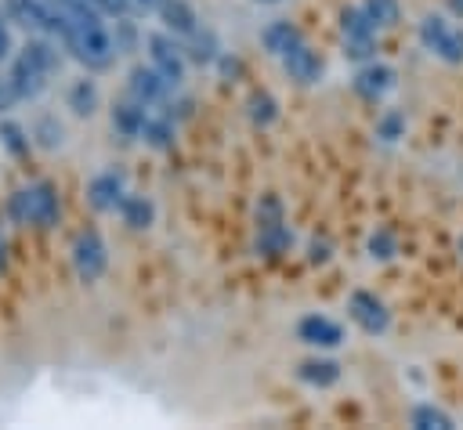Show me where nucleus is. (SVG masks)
<instances>
[{
  "mask_svg": "<svg viewBox=\"0 0 463 430\" xmlns=\"http://www.w3.org/2000/svg\"><path fill=\"white\" fill-rule=\"evenodd\" d=\"M54 69H58V51H54L47 40H29V43L14 54L7 79L14 83L18 98L29 101V98H40V94H43L47 76H51Z\"/></svg>",
  "mask_w": 463,
  "mask_h": 430,
  "instance_id": "f257e3e1",
  "label": "nucleus"
},
{
  "mask_svg": "<svg viewBox=\"0 0 463 430\" xmlns=\"http://www.w3.org/2000/svg\"><path fill=\"white\" fill-rule=\"evenodd\" d=\"M61 43L87 69H105L112 61V54H116L112 36L105 33L101 22H65L61 25Z\"/></svg>",
  "mask_w": 463,
  "mask_h": 430,
  "instance_id": "f03ea898",
  "label": "nucleus"
},
{
  "mask_svg": "<svg viewBox=\"0 0 463 430\" xmlns=\"http://www.w3.org/2000/svg\"><path fill=\"white\" fill-rule=\"evenodd\" d=\"M7 210L14 217V224H36V228H54L58 224V192L51 181H36L29 188H18L11 199H7Z\"/></svg>",
  "mask_w": 463,
  "mask_h": 430,
  "instance_id": "7ed1b4c3",
  "label": "nucleus"
},
{
  "mask_svg": "<svg viewBox=\"0 0 463 430\" xmlns=\"http://www.w3.org/2000/svg\"><path fill=\"white\" fill-rule=\"evenodd\" d=\"M4 14L43 36H61V11L54 0H4Z\"/></svg>",
  "mask_w": 463,
  "mask_h": 430,
  "instance_id": "20e7f679",
  "label": "nucleus"
},
{
  "mask_svg": "<svg viewBox=\"0 0 463 430\" xmlns=\"http://www.w3.org/2000/svg\"><path fill=\"white\" fill-rule=\"evenodd\" d=\"M420 40L430 54H438L441 61L449 65H459L463 61V29H456L452 22H445L441 14H427L420 22Z\"/></svg>",
  "mask_w": 463,
  "mask_h": 430,
  "instance_id": "39448f33",
  "label": "nucleus"
},
{
  "mask_svg": "<svg viewBox=\"0 0 463 430\" xmlns=\"http://www.w3.org/2000/svg\"><path fill=\"white\" fill-rule=\"evenodd\" d=\"M72 267H76V278L80 282H98L109 267V249L101 242V235L94 228L80 231L76 242H72Z\"/></svg>",
  "mask_w": 463,
  "mask_h": 430,
  "instance_id": "423d86ee",
  "label": "nucleus"
},
{
  "mask_svg": "<svg viewBox=\"0 0 463 430\" xmlns=\"http://www.w3.org/2000/svg\"><path fill=\"white\" fill-rule=\"evenodd\" d=\"M145 43H148L152 69H156L170 87H177V83L184 79V51H181V43L170 40V36H163V33H152Z\"/></svg>",
  "mask_w": 463,
  "mask_h": 430,
  "instance_id": "0eeeda50",
  "label": "nucleus"
},
{
  "mask_svg": "<svg viewBox=\"0 0 463 430\" xmlns=\"http://www.w3.org/2000/svg\"><path fill=\"white\" fill-rule=\"evenodd\" d=\"M347 314H351L354 325H358L362 332H369V336H380V332H387V325H391V311L383 307V300H376V296L365 293V289H354V293L347 296Z\"/></svg>",
  "mask_w": 463,
  "mask_h": 430,
  "instance_id": "6e6552de",
  "label": "nucleus"
},
{
  "mask_svg": "<svg viewBox=\"0 0 463 430\" xmlns=\"http://www.w3.org/2000/svg\"><path fill=\"white\" fill-rule=\"evenodd\" d=\"M174 87L148 65H134L130 69V76H127V94L134 98V101H141V105H159V101H166V94H170Z\"/></svg>",
  "mask_w": 463,
  "mask_h": 430,
  "instance_id": "1a4fd4ad",
  "label": "nucleus"
},
{
  "mask_svg": "<svg viewBox=\"0 0 463 430\" xmlns=\"http://www.w3.org/2000/svg\"><path fill=\"white\" fill-rule=\"evenodd\" d=\"M297 340L307 343V347H340L344 343V329L326 314H304L297 322Z\"/></svg>",
  "mask_w": 463,
  "mask_h": 430,
  "instance_id": "9d476101",
  "label": "nucleus"
},
{
  "mask_svg": "<svg viewBox=\"0 0 463 430\" xmlns=\"http://www.w3.org/2000/svg\"><path fill=\"white\" fill-rule=\"evenodd\" d=\"M123 195H127V184H123V173H119V170L98 173V177L87 184V202H90L98 213H109V210H116Z\"/></svg>",
  "mask_w": 463,
  "mask_h": 430,
  "instance_id": "9b49d317",
  "label": "nucleus"
},
{
  "mask_svg": "<svg viewBox=\"0 0 463 430\" xmlns=\"http://www.w3.org/2000/svg\"><path fill=\"white\" fill-rule=\"evenodd\" d=\"M282 65H286V72H289V79H297V83H318V76H322V58H318V51H311L307 43H297L289 54H282Z\"/></svg>",
  "mask_w": 463,
  "mask_h": 430,
  "instance_id": "f8f14e48",
  "label": "nucleus"
},
{
  "mask_svg": "<svg viewBox=\"0 0 463 430\" xmlns=\"http://www.w3.org/2000/svg\"><path fill=\"white\" fill-rule=\"evenodd\" d=\"M391 87H394V69H391V65H380V61L362 65L358 76H354V90H358L365 101H380Z\"/></svg>",
  "mask_w": 463,
  "mask_h": 430,
  "instance_id": "ddd939ff",
  "label": "nucleus"
},
{
  "mask_svg": "<svg viewBox=\"0 0 463 430\" xmlns=\"http://www.w3.org/2000/svg\"><path fill=\"white\" fill-rule=\"evenodd\" d=\"M156 14L163 18V25H166L174 36H188V33L199 29V14L192 11L188 0H163V7H159Z\"/></svg>",
  "mask_w": 463,
  "mask_h": 430,
  "instance_id": "4468645a",
  "label": "nucleus"
},
{
  "mask_svg": "<svg viewBox=\"0 0 463 430\" xmlns=\"http://www.w3.org/2000/svg\"><path fill=\"white\" fill-rule=\"evenodd\" d=\"M145 123H148V105H141V101H119L116 108H112V126L123 134V137H141V130H145Z\"/></svg>",
  "mask_w": 463,
  "mask_h": 430,
  "instance_id": "2eb2a0df",
  "label": "nucleus"
},
{
  "mask_svg": "<svg viewBox=\"0 0 463 430\" xmlns=\"http://www.w3.org/2000/svg\"><path fill=\"white\" fill-rule=\"evenodd\" d=\"M297 379L307 383V387L326 390V387H333L340 379V365L333 358H307V361L297 365Z\"/></svg>",
  "mask_w": 463,
  "mask_h": 430,
  "instance_id": "dca6fc26",
  "label": "nucleus"
},
{
  "mask_svg": "<svg viewBox=\"0 0 463 430\" xmlns=\"http://www.w3.org/2000/svg\"><path fill=\"white\" fill-rule=\"evenodd\" d=\"M260 43H264V51H271V54H289L297 43H304V36H300V29L293 25V22H271L264 33H260Z\"/></svg>",
  "mask_w": 463,
  "mask_h": 430,
  "instance_id": "f3484780",
  "label": "nucleus"
},
{
  "mask_svg": "<svg viewBox=\"0 0 463 430\" xmlns=\"http://www.w3.org/2000/svg\"><path fill=\"white\" fill-rule=\"evenodd\" d=\"M116 210H119V217H123L134 231H145V228H152V220H156V206H152L145 195H130V192H127Z\"/></svg>",
  "mask_w": 463,
  "mask_h": 430,
  "instance_id": "a211bd4d",
  "label": "nucleus"
},
{
  "mask_svg": "<svg viewBox=\"0 0 463 430\" xmlns=\"http://www.w3.org/2000/svg\"><path fill=\"white\" fill-rule=\"evenodd\" d=\"M181 51H184V58H192V61H213V58H221L217 36H213L210 29H195V33H188L184 43H181Z\"/></svg>",
  "mask_w": 463,
  "mask_h": 430,
  "instance_id": "6ab92c4d",
  "label": "nucleus"
},
{
  "mask_svg": "<svg viewBox=\"0 0 463 430\" xmlns=\"http://www.w3.org/2000/svg\"><path fill=\"white\" fill-rule=\"evenodd\" d=\"M65 105H69L76 116H90V112L98 108V87H94V79H76V83L69 87V94H65Z\"/></svg>",
  "mask_w": 463,
  "mask_h": 430,
  "instance_id": "aec40b11",
  "label": "nucleus"
},
{
  "mask_svg": "<svg viewBox=\"0 0 463 430\" xmlns=\"http://www.w3.org/2000/svg\"><path fill=\"white\" fill-rule=\"evenodd\" d=\"M289 242H293V235H289V228H286V224L257 228V249H260L264 257H282V253L289 249Z\"/></svg>",
  "mask_w": 463,
  "mask_h": 430,
  "instance_id": "412c9836",
  "label": "nucleus"
},
{
  "mask_svg": "<svg viewBox=\"0 0 463 430\" xmlns=\"http://www.w3.org/2000/svg\"><path fill=\"white\" fill-rule=\"evenodd\" d=\"M246 112H250L253 126H268V123L279 116V101H275L268 90H253V94L246 98Z\"/></svg>",
  "mask_w": 463,
  "mask_h": 430,
  "instance_id": "4be33fe9",
  "label": "nucleus"
},
{
  "mask_svg": "<svg viewBox=\"0 0 463 430\" xmlns=\"http://www.w3.org/2000/svg\"><path fill=\"white\" fill-rule=\"evenodd\" d=\"M29 137H33V145H40V148H58L61 145V137H65V130H61V123L54 119V116H40L36 123H33V130H29Z\"/></svg>",
  "mask_w": 463,
  "mask_h": 430,
  "instance_id": "5701e85b",
  "label": "nucleus"
},
{
  "mask_svg": "<svg viewBox=\"0 0 463 430\" xmlns=\"http://www.w3.org/2000/svg\"><path fill=\"white\" fill-rule=\"evenodd\" d=\"M0 141H4V148L11 152V155H29V145H33V137H29V130L25 126H18L14 119H0Z\"/></svg>",
  "mask_w": 463,
  "mask_h": 430,
  "instance_id": "b1692460",
  "label": "nucleus"
},
{
  "mask_svg": "<svg viewBox=\"0 0 463 430\" xmlns=\"http://www.w3.org/2000/svg\"><path fill=\"white\" fill-rule=\"evenodd\" d=\"M412 426L416 430H452V416L434 408V405H416L412 408Z\"/></svg>",
  "mask_w": 463,
  "mask_h": 430,
  "instance_id": "393cba45",
  "label": "nucleus"
},
{
  "mask_svg": "<svg viewBox=\"0 0 463 430\" xmlns=\"http://www.w3.org/2000/svg\"><path fill=\"white\" fill-rule=\"evenodd\" d=\"M340 25H344V40H347V36H373V33H376V25L369 22V14H365L362 7H347V11L340 14Z\"/></svg>",
  "mask_w": 463,
  "mask_h": 430,
  "instance_id": "a878e982",
  "label": "nucleus"
},
{
  "mask_svg": "<svg viewBox=\"0 0 463 430\" xmlns=\"http://www.w3.org/2000/svg\"><path fill=\"white\" fill-rule=\"evenodd\" d=\"M362 11L369 14V22H373L376 29H383V25H394V22H398V0H365V4H362Z\"/></svg>",
  "mask_w": 463,
  "mask_h": 430,
  "instance_id": "bb28decb",
  "label": "nucleus"
},
{
  "mask_svg": "<svg viewBox=\"0 0 463 430\" xmlns=\"http://www.w3.org/2000/svg\"><path fill=\"white\" fill-rule=\"evenodd\" d=\"M141 137H145L152 148H170V141H174V126H170V119H152V116H148Z\"/></svg>",
  "mask_w": 463,
  "mask_h": 430,
  "instance_id": "cd10ccee",
  "label": "nucleus"
},
{
  "mask_svg": "<svg viewBox=\"0 0 463 430\" xmlns=\"http://www.w3.org/2000/svg\"><path fill=\"white\" fill-rule=\"evenodd\" d=\"M271 224H286L282 220V202L275 195H260V202H257V228H271Z\"/></svg>",
  "mask_w": 463,
  "mask_h": 430,
  "instance_id": "c85d7f7f",
  "label": "nucleus"
},
{
  "mask_svg": "<svg viewBox=\"0 0 463 430\" xmlns=\"http://www.w3.org/2000/svg\"><path fill=\"white\" fill-rule=\"evenodd\" d=\"M344 54L354 58V61L373 58V36H347V40H344Z\"/></svg>",
  "mask_w": 463,
  "mask_h": 430,
  "instance_id": "c756f323",
  "label": "nucleus"
},
{
  "mask_svg": "<svg viewBox=\"0 0 463 430\" xmlns=\"http://www.w3.org/2000/svg\"><path fill=\"white\" fill-rule=\"evenodd\" d=\"M90 4L101 18H127L130 7H134V0H90Z\"/></svg>",
  "mask_w": 463,
  "mask_h": 430,
  "instance_id": "7c9ffc66",
  "label": "nucleus"
},
{
  "mask_svg": "<svg viewBox=\"0 0 463 430\" xmlns=\"http://www.w3.org/2000/svg\"><path fill=\"white\" fill-rule=\"evenodd\" d=\"M402 126H405V116H402V112H387V116L376 123V134H380L383 141H394V137H402Z\"/></svg>",
  "mask_w": 463,
  "mask_h": 430,
  "instance_id": "2f4dec72",
  "label": "nucleus"
},
{
  "mask_svg": "<svg viewBox=\"0 0 463 430\" xmlns=\"http://www.w3.org/2000/svg\"><path fill=\"white\" fill-rule=\"evenodd\" d=\"M369 253L380 257V260L394 257V235H391V231H376V235L369 238Z\"/></svg>",
  "mask_w": 463,
  "mask_h": 430,
  "instance_id": "473e14b6",
  "label": "nucleus"
},
{
  "mask_svg": "<svg viewBox=\"0 0 463 430\" xmlns=\"http://www.w3.org/2000/svg\"><path fill=\"white\" fill-rule=\"evenodd\" d=\"M18 101H22V98H18V90H14V83H11L7 76H4V79H0V112H7V108H14Z\"/></svg>",
  "mask_w": 463,
  "mask_h": 430,
  "instance_id": "72a5a7b5",
  "label": "nucleus"
},
{
  "mask_svg": "<svg viewBox=\"0 0 463 430\" xmlns=\"http://www.w3.org/2000/svg\"><path fill=\"white\" fill-rule=\"evenodd\" d=\"M307 260H311V264H326V260H329V242H326V238H311Z\"/></svg>",
  "mask_w": 463,
  "mask_h": 430,
  "instance_id": "f704fd0d",
  "label": "nucleus"
},
{
  "mask_svg": "<svg viewBox=\"0 0 463 430\" xmlns=\"http://www.w3.org/2000/svg\"><path fill=\"white\" fill-rule=\"evenodd\" d=\"M4 58H11V29H7V22H4V14H0V61Z\"/></svg>",
  "mask_w": 463,
  "mask_h": 430,
  "instance_id": "c9c22d12",
  "label": "nucleus"
},
{
  "mask_svg": "<svg viewBox=\"0 0 463 430\" xmlns=\"http://www.w3.org/2000/svg\"><path fill=\"white\" fill-rule=\"evenodd\" d=\"M134 4H137L141 11H159V7H163V0H134Z\"/></svg>",
  "mask_w": 463,
  "mask_h": 430,
  "instance_id": "e433bc0d",
  "label": "nucleus"
},
{
  "mask_svg": "<svg viewBox=\"0 0 463 430\" xmlns=\"http://www.w3.org/2000/svg\"><path fill=\"white\" fill-rule=\"evenodd\" d=\"M449 4H452V11H456V14H463V0H449Z\"/></svg>",
  "mask_w": 463,
  "mask_h": 430,
  "instance_id": "4c0bfd02",
  "label": "nucleus"
},
{
  "mask_svg": "<svg viewBox=\"0 0 463 430\" xmlns=\"http://www.w3.org/2000/svg\"><path fill=\"white\" fill-rule=\"evenodd\" d=\"M0 267H4V238H0Z\"/></svg>",
  "mask_w": 463,
  "mask_h": 430,
  "instance_id": "58836bf2",
  "label": "nucleus"
},
{
  "mask_svg": "<svg viewBox=\"0 0 463 430\" xmlns=\"http://www.w3.org/2000/svg\"><path fill=\"white\" fill-rule=\"evenodd\" d=\"M257 4H279V0H257Z\"/></svg>",
  "mask_w": 463,
  "mask_h": 430,
  "instance_id": "ea45409f",
  "label": "nucleus"
}]
</instances>
